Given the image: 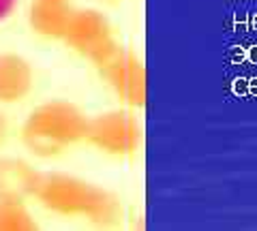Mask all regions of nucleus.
<instances>
[{
  "instance_id": "f257e3e1",
  "label": "nucleus",
  "mask_w": 257,
  "mask_h": 231,
  "mask_svg": "<svg viewBox=\"0 0 257 231\" xmlns=\"http://www.w3.org/2000/svg\"><path fill=\"white\" fill-rule=\"evenodd\" d=\"M35 199L54 214L79 216L99 227L114 225L122 212L111 193L69 173H41Z\"/></svg>"
},
{
  "instance_id": "9d476101",
  "label": "nucleus",
  "mask_w": 257,
  "mask_h": 231,
  "mask_svg": "<svg viewBox=\"0 0 257 231\" xmlns=\"http://www.w3.org/2000/svg\"><path fill=\"white\" fill-rule=\"evenodd\" d=\"M18 5H20V0H0V22L9 20L13 11L18 9Z\"/></svg>"
},
{
  "instance_id": "39448f33",
  "label": "nucleus",
  "mask_w": 257,
  "mask_h": 231,
  "mask_svg": "<svg viewBox=\"0 0 257 231\" xmlns=\"http://www.w3.org/2000/svg\"><path fill=\"white\" fill-rule=\"evenodd\" d=\"M62 41L73 52L92 60V65L99 62L116 45L109 22L103 18V13L92 9H84V11L75 9V13L69 20L67 30H64Z\"/></svg>"
},
{
  "instance_id": "20e7f679",
  "label": "nucleus",
  "mask_w": 257,
  "mask_h": 231,
  "mask_svg": "<svg viewBox=\"0 0 257 231\" xmlns=\"http://www.w3.org/2000/svg\"><path fill=\"white\" fill-rule=\"evenodd\" d=\"M86 141L107 154H131L142 143V126L124 111H109L88 120Z\"/></svg>"
},
{
  "instance_id": "6e6552de",
  "label": "nucleus",
  "mask_w": 257,
  "mask_h": 231,
  "mask_svg": "<svg viewBox=\"0 0 257 231\" xmlns=\"http://www.w3.org/2000/svg\"><path fill=\"white\" fill-rule=\"evenodd\" d=\"M39 173L22 158H0V199H28L35 197Z\"/></svg>"
},
{
  "instance_id": "1a4fd4ad",
  "label": "nucleus",
  "mask_w": 257,
  "mask_h": 231,
  "mask_svg": "<svg viewBox=\"0 0 257 231\" xmlns=\"http://www.w3.org/2000/svg\"><path fill=\"white\" fill-rule=\"evenodd\" d=\"M37 222L24 199H0V231H35Z\"/></svg>"
},
{
  "instance_id": "f8f14e48",
  "label": "nucleus",
  "mask_w": 257,
  "mask_h": 231,
  "mask_svg": "<svg viewBox=\"0 0 257 231\" xmlns=\"http://www.w3.org/2000/svg\"><path fill=\"white\" fill-rule=\"evenodd\" d=\"M105 3H116V0H105Z\"/></svg>"
},
{
  "instance_id": "0eeeda50",
  "label": "nucleus",
  "mask_w": 257,
  "mask_h": 231,
  "mask_svg": "<svg viewBox=\"0 0 257 231\" xmlns=\"http://www.w3.org/2000/svg\"><path fill=\"white\" fill-rule=\"evenodd\" d=\"M35 75L26 58L18 54H0V103L24 101L32 90Z\"/></svg>"
},
{
  "instance_id": "423d86ee",
  "label": "nucleus",
  "mask_w": 257,
  "mask_h": 231,
  "mask_svg": "<svg viewBox=\"0 0 257 231\" xmlns=\"http://www.w3.org/2000/svg\"><path fill=\"white\" fill-rule=\"evenodd\" d=\"M73 13L71 0H32L28 24L39 37L62 39Z\"/></svg>"
},
{
  "instance_id": "7ed1b4c3",
  "label": "nucleus",
  "mask_w": 257,
  "mask_h": 231,
  "mask_svg": "<svg viewBox=\"0 0 257 231\" xmlns=\"http://www.w3.org/2000/svg\"><path fill=\"white\" fill-rule=\"evenodd\" d=\"M94 67L124 103L133 107L146 105V71L131 52L116 43L99 62H94Z\"/></svg>"
},
{
  "instance_id": "9b49d317",
  "label": "nucleus",
  "mask_w": 257,
  "mask_h": 231,
  "mask_svg": "<svg viewBox=\"0 0 257 231\" xmlns=\"http://www.w3.org/2000/svg\"><path fill=\"white\" fill-rule=\"evenodd\" d=\"M7 133H9V120H7V116L0 111V143L7 139Z\"/></svg>"
},
{
  "instance_id": "f03ea898",
  "label": "nucleus",
  "mask_w": 257,
  "mask_h": 231,
  "mask_svg": "<svg viewBox=\"0 0 257 231\" xmlns=\"http://www.w3.org/2000/svg\"><path fill=\"white\" fill-rule=\"evenodd\" d=\"M88 118L73 103L50 101L30 111L22 124V143L39 158H54L86 139Z\"/></svg>"
}]
</instances>
